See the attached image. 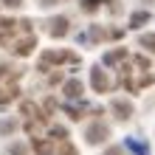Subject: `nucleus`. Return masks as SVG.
Instances as JSON below:
<instances>
[{"label": "nucleus", "mask_w": 155, "mask_h": 155, "mask_svg": "<svg viewBox=\"0 0 155 155\" xmlns=\"http://www.w3.org/2000/svg\"><path fill=\"white\" fill-rule=\"evenodd\" d=\"M34 150H37V155H79L76 147H71L65 138H57V141L37 138L34 141Z\"/></svg>", "instance_id": "nucleus-1"}, {"label": "nucleus", "mask_w": 155, "mask_h": 155, "mask_svg": "<svg viewBox=\"0 0 155 155\" xmlns=\"http://www.w3.org/2000/svg\"><path fill=\"white\" fill-rule=\"evenodd\" d=\"M107 135H110L107 124H90V127H87V133H85V138H87V144H102Z\"/></svg>", "instance_id": "nucleus-2"}, {"label": "nucleus", "mask_w": 155, "mask_h": 155, "mask_svg": "<svg viewBox=\"0 0 155 155\" xmlns=\"http://www.w3.org/2000/svg\"><path fill=\"white\" fill-rule=\"evenodd\" d=\"M45 62H76V65H79V57L71 54V51H45L42 54V65H45Z\"/></svg>", "instance_id": "nucleus-3"}, {"label": "nucleus", "mask_w": 155, "mask_h": 155, "mask_svg": "<svg viewBox=\"0 0 155 155\" xmlns=\"http://www.w3.org/2000/svg\"><path fill=\"white\" fill-rule=\"evenodd\" d=\"M90 85H93L96 90H99V93H104V90L107 87H110V79H107V74H104V71L102 68H93V71H90Z\"/></svg>", "instance_id": "nucleus-4"}, {"label": "nucleus", "mask_w": 155, "mask_h": 155, "mask_svg": "<svg viewBox=\"0 0 155 155\" xmlns=\"http://www.w3.org/2000/svg\"><path fill=\"white\" fill-rule=\"evenodd\" d=\"M34 48H37V40H34V34H31V31L25 34L23 40H17V42H14V54H20V57H28Z\"/></svg>", "instance_id": "nucleus-5"}, {"label": "nucleus", "mask_w": 155, "mask_h": 155, "mask_svg": "<svg viewBox=\"0 0 155 155\" xmlns=\"http://www.w3.org/2000/svg\"><path fill=\"white\" fill-rule=\"evenodd\" d=\"M48 34H51V37H65V34H68V20H65V17H54V20L48 23Z\"/></svg>", "instance_id": "nucleus-6"}, {"label": "nucleus", "mask_w": 155, "mask_h": 155, "mask_svg": "<svg viewBox=\"0 0 155 155\" xmlns=\"http://www.w3.org/2000/svg\"><path fill=\"white\" fill-rule=\"evenodd\" d=\"M113 110H116V116L121 118V121H127V118L133 116V104H130V102H121V99H116V102H113Z\"/></svg>", "instance_id": "nucleus-7"}, {"label": "nucleus", "mask_w": 155, "mask_h": 155, "mask_svg": "<svg viewBox=\"0 0 155 155\" xmlns=\"http://www.w3.org/2000/svg\"><path fill=\"white\" fill-rule=\"evenodd\" d=\"M65 96L68 99H79L82 96V82L79 79H68L65 82Z\"/></svg>", "instance_id": "nucleus-8"}, {"label": "nucleus", "mask_w": 155, "mask_h": 155, "mask_svg": "<svg viewBox=\"0 0 155 155\" xmlns=\"http://www.w3.org/2000/svg\"><path fill=\"white\" fill-rule=\"evenodd\" d=\"M124 144H127L135 155H150V147H147V144H141V141H135V138H127Z\"/></svg>", "instance_id": "nucleus-9"}, {"label": "nucleus", "mask_w": 155, "mask_h": 155, "mask_svg": "<svg viewBox=\"0 0 155 155\" xmlns=\"http://www.w3.org/2000/svg\"><path fill=\"white\" fill-rule=\"evenodd\" d=\"M141 23H150V12H138V14H133V20H130L133 28H138Z\"/></svg>", "instance_id": "nucleus-10"}, {"label": "nucleus", "mask_w": 155, "mask_h": 155, "mask_svg": "<svg viewBox=\"0 0 155 155\" xmlns=\"http://www.w3.org/2000/svg\"><path fill=\"white\" fill-rule=\"evenodd\" d=\"M124 57H127V51H124V48H118V51H110V54H107V57H104V62H107V65H113V62L124 59Z\"/></svg>", "instance_id": "nucleus-11"}, {"label": "nucleus", "mask_w": 155, "mask_h": 155, "mask_svg": "<svg viewBox=\"0 0 155 155\" xmlns=\"http://www.w3.org/2000/svg\"><path fill=\"white\" fill-rule=\"evenodd\" d=\"M23 113H28V116L34 118V121H42V116H40V110H37V107H34L31 102H25V104H23Z\"/></svg>", "instance_id": "nucleus-12"}, {"label": "nucleus", "mask_w": 155, "mask_h": 155, "mask_svg": "<svg viewBox=\"0 0 155 155\" xmlns=\"http://www.w3.org/2000/svg\"><path fill=\"white\" fill-rule=\"evenodd\" d=\"M141 48H150V51H155V34H141Z\"/></svg>", "instance_id": "nucleus-13"}, {"label": "nucleus", "mask_w": 155, "mask_h": 155, "mask_svg": "<svg viewBox=\"0 0 155 155\" xmlns=\"http://www.w3.org/2000/svg\"><path fill=\"white\" fill-rule=\"evenodd\" d=\"M14 130H17V121H0V133H3V135L14 133Z\"/></svg>", "instance_id": "nucleus-14"}, {"label": "nucleus", "mask_w": 155, "mask_h": 155, "mask_svg": "<svg viewBox=\"0 0 155 155\" xmlns=\"http://www.w3.org/2000/svg\"><path fill=\"white\" fill-rule=\"evenodd\" d=\"M8 155H25V147H23V144H14V147L8 150Z\"/></svg>", "instance_id": "nucleus-15"}, {"label": "nucleus", "mask_w": 155, "mask_h": 155, "mask_svg": "<svg viewBox=\"0 0 155 155\" xmlns=\"http://www.w3.org/2000/svg\"><path fill=\"white\" fill-rule=\"evenodd\" d=\"M99 3H102V0H85V12H93Z\"/></svg>", "instance_id": "nucleus-16"}, {"label": "nucleus", "mask_w": 155, "mask_h": 155, "mask_svg": "<svg viewBox=\"0 0 155 155\" xmlns=\"http://www.w3.org/2000/svg\"><path fill=\"white\" fill-rule=\"evenodd\" d=\"M3 6H8V8H14V6H23V0H3Z\"/></svg>", "instance_id": "nucleus-17"}, {"label": "nucleus", "mask_w": 155, "mask_h": 155, "mask_svg": "<svg viewBox=\"0 0 155 155\" xmlns=\"http://www.w3.org/2000/svg\"><path fill=\"white\" fill-rule=\"evenodd\" d=\"M104 155H121V147H110V150H107Z\"/></svg>", "instance_id": "nucleus-18"}, {"label": "nucleus", "mask_w": 155, "mask_h": 155, "mask_svg": "<svg viewBox=\"0 0 155 155\" xmlns=\"http://www.w3.org/2000/svg\"><path fill=\"white\" fill-rule=\"evenodd\" d=\"M57 0H40V6H54Z\"/></svg>", "instance_id": "nucleus-19"}]
</instances>
